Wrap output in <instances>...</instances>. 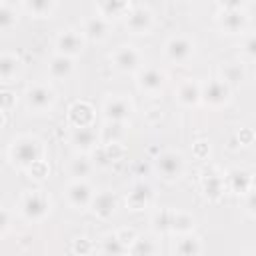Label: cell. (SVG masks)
Wrapping results in <instances>:
<instances>
[{
	"label": "cell",
	"mask_w": 256,
	"mask_h": 256,
	"mask_svg": "<svg viewBox=\"0 0 256 256\" xmlns=\"http://www.w3.org/2000/svg\"><path fill=\"white\" fill-rule=\"evenodd\" d=\"M0 6H2V0H0Z\"/></svg>",
	"instance_id": "44"
},
{
	"label": "cell",
	"mask_w": 256,
	"mask_h": 256,
	"mask_svg": "<svg viewBox=\"0 0 256 256\" xmlns=\"http://www.w3.org/2000/svg\"><path fill=\"white\" fill-rule=\"evenodd\" d=\"M74 252H76V254H88V252H90V242H88L86 238H78V240L74 242Z\"/></svg>",
	"instance_id": "39"
},
{
	"label": "cell",
	"mask_w": 256,
	"mask_h": 256,
	"mask_svg": "<svg viewBox=\"0 0 256 256\" xmlns=\"http://www.w3.org/2000/svg\"><path fill=\"white\" fill-rule=\"evenodd\" d=\"M24 6L36 18H44V16H48L54 10L56 0H24Z\"/></svg>",
	"instance_id": "30"
},
{
	"label": "cell",
	"mask_w": 256,
	"mask_h": 256,
	"mask_svg": "<svg viewBox=\"0 0 256 256\" xmlns=\"http://www.w3.org/2000/svg\"><path fill=\"white\" fill-rule=\"evenodd\" d=\"M152 198H154L152 186L146 184V182H136V184L130 188L128 196H126V204H128L130 210H144V208L150 206Z\"/></svg>",
	"instance_id": "14"
},
{
	"label": "cell",
	"mask_w": 256,
	"mask_h": 256,
	"mask_svg": "<svg viewBox=\"0 0 256 256\" xmlns=\"http://www.w3.org/2000/svg\"><path fill=\"white\" fill-rule=\"evenodd\" d=\"M220 4H222V8H226V10H242L244 0H220Z\"/></svg>",
	"instance_id": "41"
},
{
	"label": "cell",
	"mask_w": 256,
	"mask_h": 256,
	"mask_svg": "<svg viewBox=\"0 0 256 256\" xmlns=\"http://www.w3.org/2000/svg\"><path fill=\"white\" fill-rule=\"evenodd\" d=\"M100 252L102 254H124V252H128V248L122 244V240L116 236V234H110V236H106L104 240H102V246H100Z\"/></svg>",
	"instance_id": "33"
},
{
	"label": "cell",
	"mask_w": 256,
	"mask_h": 256,
	"mask_svg": "<svg viewBox=\"0 0 256 256\" xmlns=\"http://www.w3.org/2000/svg\"><path fill=\"white\" fill-rule=\"evenodd\" d=\"M74 72V60L70 56H64V54H54L48 62V74L56 80H66L70 78Z\"/></svg>",
	"instance_id": "20"
},
{
	"label": "cell",
	"mask_w": 256,
	"mask_h": 256,
	"mask_svg": "<svg viewBox=\"0 0 256 256\" xmlns=\"http://www.w3.org/2000/svg\"><path fill=\"white\" fill-rule=\"evenodd\" d=\"M92 196H94V190L86 180H72L66 188V200L76 210L88 208L92 202Z\"/></svg>",
	"instance_id": "6"
},
{
	"label": "cell",
	"mask_w": 256,
	"mask_h": 256,
	"mask_svg": "<svg viewBox=\"0 0 256 256\" xmlns=\"http://www.w3.org/2000/svg\"><path fill=\"white\" fill-rule=\"evenodd\" d=\"M244 54H246V58L248 60H254V56H256V38L250 34L248 38H246V42H244Z\"/></svg>",
	"instance_id": "36"
},
{
	"label": "cell",
	"mask_w": 256,
	"mask_h": 256,
	"mask_svg": "<svg viewBox=\"0 0 256 256\" xmlns=\"http://www.w3.org/2000/svg\"><path fill=\"white\" fill-rule=\"evenodd\" d=\"M100 142V134L94 130V126H80L74 128L70 134V144L78 150V152H92Z\"/></svg>",
	"instance_id": "10"
},
{
	"label": "cell",
	"mask_w": 256,
	"mask_h": 256,
	"mask_svg": "<svg viewBox=\"0 0 256 256\" xmlns=\"http://www.w3.org/2000/svg\"><path fill=\"white\" fill-rule=\"evenodd\" d=\"M176 98L182 106H196L200 102V84H196L192 80L182 82L176 90Z\"/></svg>",
	"instance_id": "22"
},
{
	"label": "cell",
	"mask_w": 256,
	"mask_h": 256,
	"mask_svg": "<svg viewBox=\"0 0 256 256\" xmlns=\"http://www.w3.org/2000/svg\"><path fill=\"white\" fill-rule=\"evenodd\" d=\"M42 154H44L42 142L38 138H34V136H20L10 146V160H12V164L22 168V170H28L32 164L42 160Z\"/></svg>",
	"instance_id": "1"
},
{
	"label": "cell",
	"mask_w": 256,
	"mask_h": 256,
	"mask_svg": "<svg viewBox=\"0 0 256 256\" xmlns=\"http://www.w3.org/2000/svg\"><path fill=\"white\" fill-rule=\"evenodd\" d=\"M92 168H94L92 158L84 156V152H82L80 156H76V158H72V160H70L68 172H70V176H72L74 180H86V178L90 176Z\"/></svg>",
	"instance_id": "25"
},
{
	"label": "cell",
	"mask_w": 256,
	"mask_h": 256,
	"mask_svg": "<svg viewBox=\"0 0 256 256\" xmlns=\"http://www.w3.org/2000/svg\"><path fill=\"white\" fill-rule=\"evenodd\" d=\"M124 136H126V122H110V120H106V124L100 130V142L102 144L122 142Z\"/></svg>",
	"instance_id": "23"
},
{
	"label": "cell",
	"mask_w": 256,
	"mask_h": 256,
	"mask_svg": "<svg viewBox=\"0 0 256 256\" xmlns=\"http://www.w3.org/2000/svg\"><path fill=\"white\" fill-rule=\"evenodd\" d=\"M230 92L232 86H228L222 78H212L200 86V102H204L210 108H218L230 100Z\"/></svg>",
	"instance_id": "3"
},
{
	"label": "cell",
	"mask_w": 256,
	"mask_h": 256,
	"mask_svg": "<svg viewBox=\"0 0 256 256\" xmlns=\"http://www.w3.org/2000/svg\"><path fill=\"white\" fill-rule=\"evenodd\" d=\"M244 78H246V70H244V66L238 64V62L226 64V66L222 68V80H224L228 86L238 84V82H242Z\"/></svg>",
	"instance_id": "31"
},
{
	"label": "cell",
	"mask_w": 256,
	"mask_h": 256,
	"mask_svg": "<svg viewBox=\"0 0 256 256\" xmlns=\"http://www.w3.org/2000/svg\"><path fill=\"white\" fill-rule=\"evenodd\" d=\"M116 236H118V238L122 240V244L128 248V246L134 242V238H136L138 234H136L134 230H120V232H116Z\"/></svg>",
	"instance_id": "38"
},
{
	"label": "cell",
	"mask_w": 256,
	"mask_h": 256,
	"mask_svg": "<svg viewBox=\"0 0 256 256\" xmlns=\"http://www.w3.org/2000/svg\"><path fill=\"white\" fill-rule=\"evenodd\" d=\"M68 122L74 126V128H80V126H92L94 122V108L88 104V102H74L70 108H68Z\"/></svg>",
	"instance_id": "18"
},
{
	"label": "cell",
	"mask_w": 256,
	"mask_h": 256,
	"mask_svg": "<svg viewBox=\"0 0 256 256\" xmlns=\"http://www.w3.org/2000/svg\"><path fill=\"white\" fill-rule=\"evenodd\" d=\"M8 226H10V214L4 208H0V234H4Z\"/></svg>",
	"instance_id": "42"
},
{
	"label": "cell",
	"mask_w": 256,
	"mask_h": 256,
	"mask_svg": "<svg viewBox=\"0 0 256 256\" xmlns=\"http://www.w3.org/2000/svg\"><path fill=\"white\" fill-rule=\"evenodd\" d=\"M252 184H254V178H252V172L244 170V168H232L226 176H224V186L226 190L234 192V194H240L244 196L248 190H252Z\"/></svg>",
	"instance_id": "11"
},
{
	"label": "cell",
	"mask_w": 256,
	"mask_h": 256,
	"mask_svg": "<svg viewBox=\"0 0 256 256\" xmlns=\"http://www.w3.org/2000/svg\"><path fill=\"white\" fill-rule=\"evenodd\" d=\"M244 196H246V210H248V214H250V216H254V208H256V200H254V188H252V190H248Z\"/></svg>",
	"instance_id": "40"
},
{
	"label": "cell",
	"mask_w": 256,
	"mask_h": 256,
	"mask_svg": "<svg viewBox=\"0 0 256 256\" xmlns=\"http://www.w3.org/2000/svg\"><path fill=\"white\" fill-rule=\"evenodd\" d=\"M154 168L164 180H178L184 174V158L180 152L164 150L154 158Z\"/></svg>",
	"instance_id": "2"
},
{
	"label": "cell",
	"mask_w": 256,
	"mask_h": 256,
	"mask_svg": "<svg viewBox=\"0 0 256 256\" xmlns=\"http://www.w3.org/2000/svg\"><path fill=\"white\" fill-rule=\"evenodd\" d=\"M164 82H166V74L158 68H144L138 74V86H140V90H144L148 94L160 92L164 88Z\"/></svg>",
	"instance_id": "16"
},
{
	"label": "cell",
	"mask_w": 256,
	"mask_h": 256,
	"mask_svg": "<svg viewBox=\"0 0 256 256\" xmlns=\"http://www.w3.org/2000/svg\"><path fill=\"white\" fill-rule=\"evenodd\" d=\"M166 58L174 64H184L194 54V42L186 36H172L166 42Z\"/></svg>",
	"instance_id": "7"
},
{
	"label": "cell",
	"mask_w": 256,
	"mask_h": 256,
	"mask_svg": "<svg viewBox=\"0 0 256 256\" xmlns=\"http://www.w3.org/2000/svg\"><path fill=\"white\" fill-rule=\"evenodd\" d=\"M14 94L12 92H2L0 94V110L2 112H6V110H10L12 106H14Z\"/></svg>",
	"instance_id": "37"
},
{
	"label": "cell",
	"mask_w": 256,
	"mask_h": 256,
	"mask_svg": "<svg viewBox=\"0 0 256 256\" xmlns=\"http://www.w3.org/2000/svg\"><path fill=\"white\" fill-rule=\"evenodd\" d=\"M154 24V18H152V12L148 8H130L126 12V28L134 34H146L150 32Z\"/></svg>",
	"instance_id": "12"
},
{
	"label": "cell",
	"mask_w": 256,
	"mask_h": 256,
	"mask_svg": "<svg viewBox=\"0 0 256 256\" xmlns=\"http://www.w3.org/2000/svg\"><path fill=\"white\" fill-rule=\"evenodd\" d=\"M90 208H92V212L98 216V218H110L114 212H116V208H118V198H116V194L114 192H100V194H94L92 196V202H90Z\"/></svg>",
	"instance_id": "15"
},
{
	"label": "cell",
	"mask_w": 256,
	"mask_h": 256,
	"mask_svg": "<svg viewBox=\"0 0 256 256\" xmlns=\"http://www.w3.org/2000/svg\"><path fill=\"white\" fill-rule=\"evenodd\" d=\"M16 24V14L8 6H0V30H8Z\"/></svg>",
	"instance_id": "34"
},
{
	"label": "cell",
	"mask_w": 256,
	"mask_h": 256,
	"mask_svg": "<svg viewBox=\"0 0 256 256\" xmlns=\"http://www.w3.org/2000/svg\"><path fill=\"white\" fill-rule=\"evenodd\" d=\"M20 212L28 222H40L50 212V202L42 192H28L20 202Z\"/></svg>",
	"instance_id": "4"
},
{
	"label": "cell",
	"mask_w": 256,
	"mask_h": 256,
	"mask_svg": "<svg viewBox=\"0 0 256 256\" xmlns=\"http://www.w3.org/2000/svg\"><path fill=\"white\" fill-rule=\"evenodd\" d=\"M202 190H204V194H206L210 200H218V198L224 194V190H226V186H224V176H220V174H216V172L206 174V176L202 178Z\"/></svg>",
	"instance_id": "24"
},
{
	"label": "cell",
	"mask_w": 256,
	"mask_h": 256,
	"mask_svg": "<svg viewBox=\"0 0 256 256\" xmlns=\"http://www.w3.org/2000/svg\"><path fill=\"white\" fill-rule=\"evenodd\" d=\"M54 90L44 86V84H36L32 88L26 90V106L34 112H46L54 106Z\"/></svg>",
	"instance_id": "5"
},
{
	"label": "cell",
	"mask_w": 256,
	"mask_h": 256,
	"mask_svg": "<svg viewBox=\"0 0 256 256\" xmlns=\"http://www.w3.org/2000/svg\"><path fill=\"white\" fill-rule=\"evenodd\" d=\"M128 252L130 254H144V256H148V254H156V252H160V246L156 244V240H152V238H148V236H136L134 238V242L128 246Z\"/></svg>",
	"instance_id": "27"
},
{
	"label": "cell",
	"mask_w": 256,
	"mask_h": 256,
	"mask_svg": "<svg viewBox=\"0 0 256 256\" xmlns=\"http://www.w3.org/2000/svg\"><path fill=\"white\" fill-rule=\"evenodd\" d=\"M194 228V218L186 212H172V220H170V232H178V234H188Z\"/></svg>",
	"instance_id": "29"
},
{
	"label": "cell",
	"mask_w": 256,
	"mask_h": 256,
	"mask_svg": "<svg viewBox=\"0 0 256 256\" xmlns=\"http://www.w3.org/2000/svg\"><path fill=\"white\" fill-rule=\"evenodd\" d=\"M28 170H30V174H34V178H46V176H48V166H46L44 160H38V162L32 164Z\"/></svg>",
	"instance_id": "35"
},
{
	"label": "cell",
	"mask_w": 256,
	"mask_h": 256,
	"mask_svg": "<svg viewBox=\"0 0 256 256\" xmlns=\"http://www.w3.org/2000/svg\"><path fill=\"white\" fill-rule=\"evenodd\" d=\"M110 32V20H106L104 16H92L84 22V30H82V36L92 40V42H100L108 36Z\"/></svg>",
	"instance_id": "19"
},
{
	"label": "cell",
	"mask_w": 256,
	"mask_h": 256,
	"mask_svg": "<svg viewBox=\"0 0 256 256\" xmlns=\"http://www.w3.org/2000/svg\"><path fill=\"white\" fill-rule=\"evenodd\" d=\"M98 10L106 20H116L126 16L130 10V0H98Z\"/></svg>",
	"instance_id": "21"
},
{
	"label": "cell",
	"mask_w": 256,
	"mask_h": 256,
	"mask_svg": "<svg viewBox=\"0 0 256 256\" xmlns=\"http://www.w3.org/2000/svg\"><path fill=\"white\" fill-rule=\"evenodd\" d=\"M134 108H132V102L122 98V96H114V98H108L102 106V114L106 120L110 122H128L130 116H132Z\"/></svg>",
	"instance_id": "8"
},
{
	"label": "cell",
	"mask_w": 256,
	"mask_h": 256,
	"mask_svg": "<svg viewBox=\"0 0 256 256\" xmlns=\"http://www.w3.org/2000/svg\"><path fill=\"white\" fill-rule=\"evenodd\" d=\"M170 220H172V210H158V212H154L150 222H152L154 232L166 234V232H170Z\"/></svg>",
	"instance_id": "32"
},
{
	"label": "cell",
	"mask_w": 256,
	"mask_h": 256,
	"mask_svg": "<svg viewBox=\"0 0 256 256\" xmlns=\"http://www.w3.org/2000/svg\"><path fill=\"white\" fill-rule=\"evenodd\" d=\"M20 72V60L14 56H0V82H10Z\"/></svg>",
	"instance_id": "28"
},
{
	"label": "cell",
	"mask_w": 256,
	"mask_h": 256,
	"mask_svg": "<svg viewBox=\"0 0 256 256\" xmlns=\"http://www.w3.org/2000/svg\"><path fill=\"white\" fill-rule=\"evenodd\" d=\"M2 126H4V112L0 110V128H2Z\"/></svg>",
	"instance_id": "43"
},
{
	"label": "cell",
	"mask_w": 256,
	"mask_h": 256,
	"mask_svg": "<svg viewBox=\"0 0 256 256\" xmlns=\"http://www.w3.org/2000/svg\"><path fill=\"white\" fill-rule=\"evenodd\" d=\"M84 48V36L78 34L76 30H66L62 32L58 38H56V50L58 54H64V56H78Z\"/></svg>",
	"instance_id": "13"
},
{
	"label": "cell",
	"mask_w": 256,
	"mask_h": 256,
	"mask_svg": "<svg viewBox=\"0 0 256 256\" xmlns=\"http://www.w3.org/2000/svg\"><path fill=\"white\" fill-rule=\"evenodd\" d=\"M246 14L242 10H222L218 14V24L224 32L228 34H238V32H244L246 28Z\"/></svg>",
	"instance_id": "17"
},
{
	"label": "cell",
	"mask_w": 256,
	"mask_h": 256,
	"mask_svg": "<svg viewBox=\"0 0 256 256\" xmlns=\"http://www.w3.org/2000/svg\"><path fill=\"white\" fill-rule=\"evenodd\" d=\"M174 252L176 254H182V256H192V254H200L202 252V244L196 236H190L188 234H182V238L176 242L174 246Z\"/></svg>",
	"instance_id": "26"
},
{
	"label": "cell",
	"mask_w": 256,
	"mask_h": 256,
	"mask_svg": "<svg viewBox=\"0 0 256 256\" xmlns=\"http://www.w3.org/2000/svg\"><path fill=\"white\" fill-rule=\"evenodd\" d=\"M112 62L116 66V70L124 72V74H130V72H136L140 70V64H142V58H140V52L132 46H120L114 56H112Z\"/></svg>",
	"instance_id": "9"
}]
</instances>
